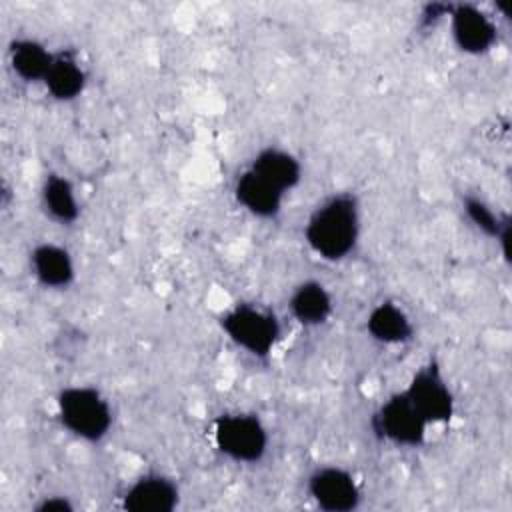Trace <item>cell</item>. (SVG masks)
<instances>
[{
    "label": "cell",
    "mask_w": 512,
    "mask_h": 512,
    "mask_svg": "<svg viewBox=\"0 0 512 512\" xmlns=\"http://www.w3.org/2000/svg\"><path fill=\"white\" fill-rule=\"evenodd\" d=\"M304 240L308 248L326 262L348 258L362 232V208L354 192H332L322 198L304 222Z\"/></svg>",
    "instance_id": "obj_1"
},
{
    "label": "cell",
    "mask_w": 512,
    "mask_h": 512,
    "mask_svg": "<svg viewBox=\"0 0 512 512\" xmlns=\"http://www.w3.org/2000/svg\"><path fill=\"white\" fill-rule=\"evenodd\" d=\"M56 418L76 440L98 444L112 430L114 410L100 388L70 384L56 394Z\"/></svg>",
    "instance_id": "obj_2"
},
{
    "label": "cell",
    "mask_w": 512,
    "mask_h": 512,
    "mask_svg": "<svg viewBox=\"0 0 512 512\" xmlns=\"http://www.w3.org/2000/svg\"><path fill=\"white\" fill-rule=\"evenodd\" d=\"M218 324L238 350L256 360L270 358L282 336L278 316L256 302H236L218 318Z\"/></svg>",
    "instance_id": "obj_3"
},
{
    "label": "cell",
    "mask_w": 512,
    "mask_h": 512,
    "mask_svg": "<svg viewBox=\"0 0 512 512\" xmlns=\"http://www.w3.org/2000/svg\"><path fill=\"white\" fill-rule=\"evenodd\" d=\"M210 438L214 448L234 464H258L270 448V434L254 412L232 410L212 420Z\"/></svg>",
    "instance_id": "obj_4"
},
{
    "label": "cell",
    "mask_w": 512,
    "mask_h": 512,
    "mask_svg": "<svg viewBox=\"0 0 512 512\" xmlns=\"http://www.w3.org/2000/svg\"><path fill=\"white\" fill-rule=\"evenodd\" d=\"M428 428L404 390L392 392L370 416L374 438L394 448H420L428 438Z\"/></svg>",
    "instance_id": "obj_5"
},
{
    "label": "cell",
    "mask_w": 512,
    "mask_h": 512,
    "mask_svg": "<svg viewBox=\"0 0 512 512\" xmlns=\"http://www.w3.org/2000/svg\"><path fill=\"white\" fill-rule=\"evenodd\" d=\"M428 426L448 424L456 414L454 392L436 360L424 362L402 388Z\"/></svg>",
    "instance_id": "obj_6"
},
{
    "label": "cell",
    "mask_w": 512,
    "mask_h": 512,
    "mask_svg": "<svg viewBox=\"0 0 512 512\" xmlns=\"http://www.w3.org/2000/svg\"><path fill=\"white\" fill-rule=\"evenodd\" d=\"M306 494L324 512H352L362 504L360 482L340 464L316 466L306 478Z\"/></svg>",
    "instance_id": "obj_7"
},
{
    "label": "cell",
    "mask_w": 512,
    "mask_h": 512,
    "mask_svg": "<svg viewBox=\"0 0 512 512\" xmlns=\"http://www.w3.org/2000/svg\"><path fill=\"white\" fill-rule=\"evenodd\" d=\"M448 26L454 46L468 56H482L490 52L498 40V26L494 16L472 2H450Z\"/></svg>",
    "instance_id": "obj_8"
},
{
    "label": "cell",
    "mask_w": 512,
    "mask_h": 512,
    "mask_svg": "<svg viewBox=\"0 0 512 512\" xmlns=\"http://www.w3.org/2000/svg\"><path fill=\"white\" fill-rule=\"evenodd\" d=\"M178 482L164 472L136 476L120 494V508L128 512H172L180 506Z\"/></svg>",
    "instance_id": "obj_9"
},
{
    "label": "cell",
    "mask_w": 512,
    "mask_h": 512,
    "mask_svg": "<svg viewBox=\"0 0 512 512\" xmlns=\"http://www.w3.org/2000/svg\"><path fill=\"white\" fill-rule=\"evenodd\" d=\"M28 268L46 290H66L76 280V264L70 250L56 242H38L28 252Z\"/></svg>",
    "instance_id": "obj_10"
},
{
    "label": "cell",
    "mask_w": 512,
    "mask_h": 512,
    "mask_svg": "<svg viewBox=\"0 0 512 512\" xmlns=\"http://www.w3.org/2000/svg\"><path fill=\"white\" fill-rule=\"evenodd\" d=\"M232 194L236 204L254 218L274 220L280 216L286 194L268 184L248 166H244L232 184Z\"/></svg>",
    "instance_id": "obj_11"
},
{
    "label": "cell",
    "mask_w": 512,
    "mask_h": 512,
    "mask_svg": "<svg viewBox=\"0 0 512 512\" xmlns=\"http://www.w3.org/2000/svg\"><path fill=\"white\" fill-rule=\"evenodd\" d=\"M246 166L286 196L292 190H296L304 178V168L300 158L282 146L270 144L260 148Z\"/></svg>",
    "instance_id": "obj_12"
},
{
    "label": "cell",
    "mask_w": 512,
    "mask_h": 512,
    "mask_svg": "<svg viewBox=\"0 0 512 512\" xmlns=\"http://www.w3.org/2000/svg\"><path fill=\"white\" fill-rule=\"evenodd\" d=\"M42 86L56 102H72L80 98L88 86V72L78 52L72 48L54 50V58Z\"/></svg>",
    "instance_id": "obj_13"
},
{
    "label": "cell",
    "mask_w": 512,
    "mask_h": 512,
    "mask_svg": "<svg viewBox=\"0 0 512 512\" xmlns=\"http://www.w3.org/2000/svg\"><path fill=\"white\" fill-rule=\"evenodd\" d=\"M288 314L304 328L324 326L334 314V296L316 278L298 282L288 296Z\"/></svg>",
    "instance_id": "obj_14"
},
{
    "label": "cell",
    "mask_w": 512,
    "mask_h": 512,
    "mask_svg": "<svg viewBox=\"0 0 512 512\" xmlns=\"http://www.w3.org/2000/svg\"><path fill=\"white\" fill-rule=\"evenodd\" d=\"M366 334L382 346H402L414 340L416 328L410 314L394 300L374 304L364 320Z\"/></svg>",
    "instance_id": "obj_15"
},
{
    "label": "cell",
    "mask_w": 512,
    "mask_h": 512,
    "mask_svg": "<svg viewBox=\"0 0 512 512\" xmlns=\"http://www.w3.org/2000/svg\"><path fill=\"white\" fill-rule=\"evenodd\" d=\"M54 50L32 36H16L8 42V66L26 84H42L52 64Z\"/></svg>",
    "instance_id": "obj_16"
},
{
    "label": "cell",
    "mask_w": 512,
    "mask_h": 512,
    "mask_svg": "<svg viewBox=\"0 0 512 512\" xmlns=\"http://www.w3.org/2000/svg\"><path fill=\"white\" fill-rule=\"evenodd\" d=\"M40 204L44 214L60 224L72 226L80 218V200L72 180L60 172H48L40 184Z\"/></svg>",
    "instance_id": "obj_17"
},
{
    "label": "cell",
    "mask_w": 512,
    "mask_h": 512,
    "mask_svg": "<svg viewBox=\"0 0 512 512\" xmlns=\"http://www.w3.org/2000/svg\"><path fill=\"white\" fill-rule=\"evenodd\" d=\"M462 212L466 220L486 238L496 240L504 258H508V240H510V216L494 210L482 196L466 192L462 194Z\"/></svg>",
    "instance_id": "obj_18"
},
{
    "label": "cell",
    "mask_w": 512,
    "mask_h": 512,
    "mask_svg": "<svg viewBox=\"0 0 512 512\" xmlns=\"http://www.w3.org/2000/svg\"><path fill=\"white\" fill-rule=\"evenodd\" d=\"M32 508L36 512H70L76 508V504L70 500V496L48 494V496H42Z\"/></svg>",
    "instance_id": "obj_19"
},
{
    "label": "cell",
    "mask_w": 512,
    "mask_h": 512,
    "mask_svg": "<svg viewBox=\"0 0 512 512\" xmlns=\"http://www.w3.org/2000/svg\"><path fill=\"white\" fill-rule=\"evenodd\" d=\"M448 8H450V2H434V4H426L424 6V12L420 16V22L422 26H434L438 20L446 18L448 16Z\"/></svg>",
    "instance_id": "obj_20"
}]
</instances>
